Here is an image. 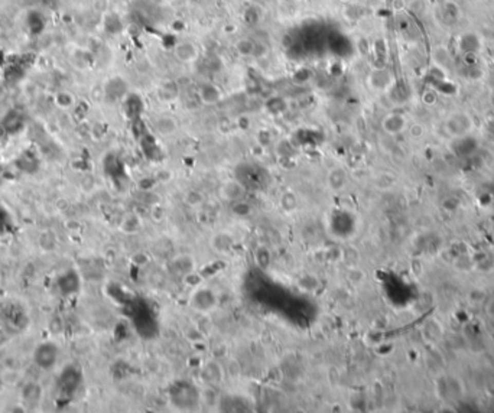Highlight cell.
Listing matches in <instances>:
<instances>
[{
  "instance_id": "2",
  "label": "cell",
  "mask_w": 494,
  "mask_h": 413,
  "mask_svg": "<svg viewBox=\"0 0 494 413\" xmlns=\"http://www.w3.org/2000/svg\"><path fill=\"white\" fill-rule=\"evenodd\" d=\"M58 347L51 343H45V344L39 345L35 352V363L38 364L41 368H51L55 366L57 360H58Z\"/></svg>"
},
{
  "instance_id": "5",
  "label": "cell",
  "mask_w": 494,
  "mask_h": 413,
  "mask_svg": "<svg viewBox=\"0 0 494 413\" xmlns=\"http://www.w3.org/2000/svg\"><path fill=\"white\" fill-rule=\"evenodd\" d=\"M158 129H159L162 135H171V133L175 132L176 123L172 119H169V117H163L158 122Z\"/></svg>"
},
{
  "instance_id": "1",
  "label": "cell",
  "mask_w": 494,
  "mask_h": 413,
  "mask_svg": "<svg viewBox=\"0 0 494 413\" xmlns=\"http://www.w3.org/2000/svg\"><path fill=\"white\" fill-rule=\"evenodd\" d=\"M472 119L467 113H454L447 119L445 127L449 135L455 138H465L470 132L472 130Z\"/></svg>"
},
{
  "instance_id": "6",
  "label": "cell",
  "mask_w": 494,
  "mask_h": 413,
  "mask_svg": "<svg viewBox=\"0 0 494 413\" xmlns=\"http://www.w3.org/2000/svg\"><path fill=\"white\" fill-rule=\"evenodd\" d=\"M488 314H490L491 318H494V301L490 304V306H488Z\"/></svg>"
},
{
  "instance_id": "4",
  "label": "cell",
  "mask_w": 494,
  "mask_h": 413,
  "mask_svg": "<svg viewBox=\"0 0 494 413\" xmlns=\"http://www.w3.org/2000/svg\"><path fill=\"white\" fill-rule=\"evenodd\" d=\"M175 54L182 61H192L197 58V48L188 42H184V44H179L176 46Z\"/></svg>"
},
{
  "instance_id": "3",
  "label": "cell",
  "mask_w": 494,
  "mask_h": 413,
  "mask_svg": "<svg viewBox=\"0 0 494 413\" xmlns=\"http://www.w3.org/2000/svg\"><path fill=\"white\" fill-rule=\"evenodd\" d=\"M405 124H406L405 117L393 115V116H389L388 119L383 122V127H385V130L388 132V133L396 135V133H400V132L405 129Z\"/></svg>"
}]
</instances>
